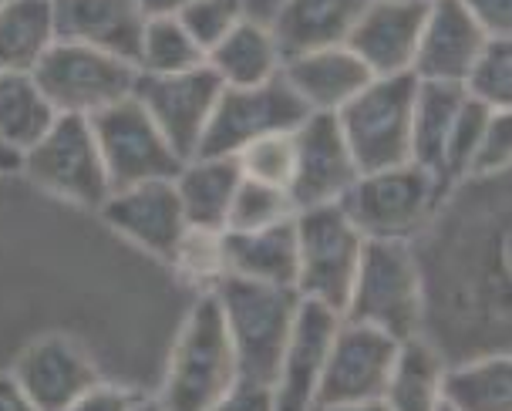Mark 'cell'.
<instances>
[{
  "label": "cell",
  "instance_id": "obj_1",
  "mask_svg": "<svg viewBox=\"0 0 512 411\" xmlns=\"http://www.w3.org/2000/svg\"><path fill=\"white\" fill-rule=\"evenodd\" d=\"M341 321L374 327L395 341L425 331V273L405 240H364Z\"/></svg>",
  "mask_w": 512,
  "mask_h": 411
},
{
  "label": "cell",
  "instance_id": "obj_2",
  "mask_svg": "<svg viewBox=\"0 0 512 411\" xmlns=\"http://www.w3.org/2000/svg\"><path fill=\"white\" fill-rule=\"evenodd\" d=\"M213 294L223 310L226 331H230L240 381L273 388L290 331H294L300 294L290 287L233 277V273L216 280Z\"/></svg>",
  "mask_w": 512,
  "mask_h": 411
},
{
  "label": "cell",
  "instance_id": "obj_3",
  "mask_svg": "<svg viewBox=\"0 0 512 411\" xmlns=\"http://www.w3.org/2000/svg\"><path fill=\"white\" fill-rule=\"evenodd\" d=\"M448 186L432 169L405 162L395 169H378L358 176L341 199L364 240H405L428 230L438 206H445Z\"/></svg>",
  "mask_w": 512,
  "mask_h": 411
},
{
  "label": "cell",
  "instance_id": "obj_4",
  "mask_svg": "<svg viewBox=\"0 0 512 411\" xmlns=\"http://www.w3.org/2000/svg\"><path fill=\"white\" fill-rule=\"evenodd\" d=\"M236 381V351L219 300L209 290L182 324L159 401L166 411H209Z\"/></svg>",
  "mask_w": 512,
  "mask_h": 411
},
{
  "label": "cell",
  "instance_id": "obj_5",
  "mask_svg": "<svg viewBox=\"0 0 512 411\" xmlns=\"http://www.w3.org/2000/svg\"><path fill=\"white\" fill-rule=\"evenodd\" d=\"M415 75L371 78L368 88L337 112V125L351 149L358 172L395 169L411 162V108H415Z\"/></svg>",
  "mask_w": 512,
  "mask_h": 411
},
{
  "label": "cell",
  "instance_id": "obj_6",
  "mask_svg": "<svg viewBox=\"0 0 512 411\" xmlns=\"http://www.w3.org/2000/svg\"><path fill=\"white\" fill-rule=\"evenodd\" d=\"M21 172L44 193L81 209H102L112 196L95 132L81 115H54L48 132L21 152Z\"/></svg>",
  "mask_w": 512,
  "mask_h": 411
},
{
  "label": "cell",
  "instance_id": "obj_7",
  "mask_svg": "<svg viewBox=\"0 0 512 411\" xmlns=\"http://www.w3.org/2000/svg\"><path fill=\"white\" fill-rule=\"evenodd\" d=\"M54 115L91 118L135 91L139 68L132 61L78 41H54L31 71Z\"/></svg>",
  "mask_w": 512,
  "mask_h": 411
},
{
  "label": "cell",
  "instance_id": "obj_8",
  "mask_svg": "<svg viewBox=\"0 0 512 411\" xmlns=\"http://www.w3.org/2000/svg\"><path fill=\"white\" fill-rule=\"evenodd\" d=\"M364 236L341 203L297 213V294L344 314Z\"/></svg>",
  "mask_w": 512,
  "mask_h": 411
},
{
  "label": "cell",
  "instance_id": "obj_9",
  "mask_svg": "<svg viewBox=\"0 0 512 411\" xmlns=\"http://www.w3.org/2000/svg\"><path fill=\"white\" fill-rule=\"evenodd\" d=\"M88 122L91 132H95L98 152H102L112 193L115 189L139 186V182L179 176L182 159L172 152L166 135L159 132V125L152 122V115L145 112L135 95L102 108Z\"/></svg>",
  "mask_w": 512,
  "mask_h": 411
},
{
  "label": "cell",
  "instance_id": "obj_10",
  "mask_svg": "<svg viewBox=\"0 0 512 411\" xmlns=\"http://www.w3.org/2000/svg\"><path fill=\"white\" fill-rule=\"evenodd\" d=\"M307 115L310 108L280 75L253 88H223L196 155H240L267 135H290Z\"/></svg>",
  "mask_w": 512,
  "mask_h": 411
},
{
  "label": "cell",
  "instance_id": "obj_11",
  "mask_svg": "<svg viewBox=\"0 0 512 411\" xmlns=\"http://www.w3.org/2000/svg\"><path fill=\"white\" fill-rule=\"evenodd\" d=\"M219 91H223V81L216 78V71L199 65L192 71H179V75H142L139 71L132 95L152 115L172 152L186 162L199 152Z\"/></svg>",
  "mask_w": 512,
  "mask_h": 411
},
{
  "label": "cell",
  "instance_id": "obj_12",
  "mask_svg": "<svg viewBox=\"0 0 512 411\" xmlns=\"http://www.w3.org/2000/svg\"><path fill=\"white\" fill-rule=\"evenodd\" d=\"M358 176V162L347 149L337 115L310 112L294 129V176L287 186L294 209L304 213V209L341 203Z\"/></svg>",
  "mask_w": 512,
  "mask_h": 411
},
{
  "label": "cell",
  "instance_id": "obj_13",
  "mask_svg": "<svg viewBox=\"0 0 512 411\" xmlns=\"http://www.w3.org/2000/svg\"><path fill=\"white\" fill-rule=\"evenodd\" d=\"M398 344L391 334L374 327L341 321L320 371L314 405H358V401H381L388 374L395 368Z\"/></svg>",
  "mask_w": 512,
  "mask_h": 411
},
{
  "label": "cell",
  "instance_id": "obj_14",
  "mask_svg": "<svg viewBox=\"0 0 512 411\" xmlns=\"http://www.w3.org/2000/svg\"><path fill=\"white\" fill-rule=\"evenodd\" d=\"M98 213H102V219L115 233H122L125 240H132L145 253H152V257L166 263L176 260L179 246L189 233L186 213H182L176 182L172 179H155L128 189H115Z\"/></svg>",
  "mask_w": 512,
  "mask_h": 411
},
{
  "label": "cell",
  "instance_id": "obj_15",
  "mask_svg": "<svg viewBox=\"0 0 512 411\" xmlns=\"http://www.w3.org/2000/svg\"><path fill=\"white\" fill-rule=\"evenodd\" d=\"M11 374L38 411H68L71 401L102 381L85 347L64 334L34 337L17 354Z\"/></svg>",
  "mask_w": 512,
  "mask_h": 411
},
{
  "label": "cell",
  "instance_id": "obj_16",
  "mask_svg": "<svg viewBox=\"0 0 512 411\" xmlns=\"http://www.w3.org/2000/svg\"><path fill=\"white\" fill-rule=\"evenodd\" d=\"M425 14L428 0H368L344 44L374 78L411 75Z\"/></svg>",
  "mask_w": 512,
  "mask_h": 411
},
{
  "label": "cell",
  "instance_id": "obj_17",
  "mask_svg": "<svg viewBox=\"0 0 512 411\" xmlns=\"http://www.w3.org/2000/svg\"><path fill=\"white\" fill-rule=\"evenodd\" d=\"M341 314L331 307L300 297L294 331H290L287 351H283L277 381H273V411H310L317 401L320 371H324L327 351H331L334 331Z\"/></svg>",
  "mask_w": 512,
  "mask_h": 411
},
{
  "label": "cell",
  "instance_id": "obj_18",
  "mask_svg": "<svg viewBox=\"0 0 512 411\" xmlns=\"http://www.w3.org/2000/svg\"><path fill=\"white\" fill-rule=\"evenodd\" d=\"M489 34L465 14L459 0H428L422 38H418L411 75L418 81H452L462 85L472 61L486 48Z\"/></svg>",
  "mask_w": 512,
  "mask_h": 411
},
{
  "label": "cell",
  "instance_id": "obj_19",
  "mask_svg": "<svg viewBox=\"0 0 512 411\" xmlns=\"http://www.w3.org/2000/svg\"><path fill=\"white\" fill-rule=\"evenodd\" d=\"M280 78L294 88V95L310 112L337 115L361 88H368V81L374 75L364 68V61L347 44H331V48L283 58Z\"/></svg>",
  "mask_w": 512,
  "mask_h": 411
},
{
  "label": "cell",
  "instance_id": "obj_20",
  "mask_svg": "<svg viewBox=\"0 0 512 411\" xmlns=\"http://www.w3.org/2000/svg\"><path fill=\"white\" fill-rule=\"evenodd\" d=\"M58 41H78L132 61L139 54L145 14L139 0H51Z\"/></svg>",
  "mask_w": 512,
  "mask_h": 411
},
{
  "label": "cell",
  "instance_id": "obj_21",
  "mask_svg": "<svg viewBox=\"0 0 512 411\" xmlns=\"http://www.w3.org/2000/svg\"><path fill=\"white\" fill-rule=\"evenodd\" d=\"M226 273L297 290V216L253 233H223Z\"/></svg>",
  "mask_w": 512,
  "mask_h": 411
},
{
  "label": "cell",
  "instance_id": "obj_22",
  "mask_svg": "<svg viewBox=\"0 0 512 411\" xmlns=\"http://www.w3.org/2000/svg\"><path fill=\"white\" fill-rule=\"evenodd\" d=\"M368 0H283L270 31L283 58L344 44Z\"/></svg>",
  "mask_w": 512,
  "mask_h": 411
},
{
  "label": "cell",
  "instance_id": "obj_23",
  "mask_svg": "<svg viewBox=\"0 0 512 411\" xmlns=\"http://www.w3.org/2000/svg\"><path fill=\"white\" fill-rule=\"evenodd\" d=\"M240 179L243 172L236 155H196V159L182 162L179 176L172 182H176L189 230L223 233Z\"/></svg>",
  "mask_w": 512,
  "mask_h": 411
},
{
  "label": "cell",
  "instance_id": "obj_24",
  "mask_svg": "<svg viewBox=\"0 0 512 411\" xmlns=\"http://www.w3.org/2000/svg\"><path fill=\"white\" fill-rule=\"evenodd\" d=\"M206 65L216 71L223 88H253L280 75L283 54L270 24L243 17L223 41L206 51Z\"/></svg>",
  "mask_w": 512,
  "mask_h": 411
},
{
  "label": "cell",
  "instance_id": "obj_25",
  "mask_svg": "<svg viewBox=\"0 0 512 411\" xmlns=\"http://www.w3.org/2000/svg\"><path fill=\"white\" fill-rule=\"evenodd\" d=\"M442 354L422 334L398 344L395 368L384 385V408L388 411H438L442 405Z\"/></svg>",
  "mask_w": 512,
  "mask_h": 411
},
{
  "label": "cell",
  "instance_id": "obj_26",
  "mask_svg": "<svg viewBox=\"0 0 512 411\" xmlns=\"http://www.w3.org/2000/svg\"><path fill=\"white\" fill-rule=\"evenodd\" d=\"M442 405L452 411H512V361L506 351L469 358L442 374Z\"/></svg>",
  "mask_w": 512,
  "mask_h": 411
},
{
  "label": "cell",
  "instance_id": "obj_27",
  "mask_svg": "<svg viewBox=\"0 0 512 411\" xmlns=\"http://www.w3.org/2000/svg\"><path fill=\"white\" fill-rule=\"evenodd\" d=\"M54 31L51 0H4L0 4V71H27L41 65Z\"/></svg>",
  "mask_w": 512,
  "mask_h": 411
},
{
  "label": "cell",
  "instance_id": "obj_28",
  "mask_svg": "<svg viewBox=\"0 0 512 411\" xmlns=\"http://www.w3.org/2000/svg\"><path fill=\"white\" fill-rule=\"evenodd\" d=\"M465 105V88L452 81H418L411 108V162L438 176L445 139Z\"/></svg>",
  "mask_w": 512,
  "mask_h": 411
},
{
  "label": "cell",
  "instance_id": "obj_29",
  "mask_svg": "<svg viewBox=\"0 0 512 411\" xmlns=\"http://www.w3.org/2000/svg\"><path fill=\"white\" fill-rule=\"evenodd\" d=\"M54 108L27 71H0V142L24 152L48 132Z\"/></svg>",
  "mask_w": 512,
  "mask_h": 411
},
{
  "label": "cell",
  "instance_id": "obj_30",
  "mask_svg": "<svg viewBox=\"0 0 512 411\" xmlns=\"http://www.w3.org/2000/svg\"><path fill=\"white\" fill-rule=\"evenodd\" d=\"M199 65H206V54L189 38L176 14L145 17L139 54H135V68L142 75H179V71H192Z\"/></svg>",
  "mask_w": 512,
  "mask_h": 411
},
{
  "label": "cell",
  "instance_id": "obj_31",
  "mask_svg": "<svg viewBox=\"0 0 512 411\" xmlns=\"http://www.w3.org/2000/svg\"><path fill=\"white\" fill-rule=\"evenodd\" d=\"M297 216L294 203H290L287 189L270 186L260 179H240L230 203V216H226V230L223 233H253V230H267L273 223Z\"/></svg>",
  "mask_w": 512,
  "mask_h": 411
},
{
  "label": "cell",
  "instance_id": "obj_32",
  "mask_svg": "<svg viewBox=\"0 0 512 411\" xmlns=\"http://www.w3.org/2000/svg\"><path fill=\"white\" fill-rule=\"evenodd\" d=\"M465 95L492 112H509L512 108V41L489 38L479 58L472 61L469 75L462 81Z\"/></svg>",
  "mask_w": 512,
  "mask_h": 411
},
{
  "label": "cell",
  "instance_id": "obj_33",
  "mask_svg": "<svg viewBox=\"0 0 512 411\" xmlns=\"http://www.w3.org/2000/svg\"><path fill=\"white\" fill-rule=\"evenodd\" d=\"M236 162H240V172L246 179H260V182H270V186L287 189L290 176H294V132L267 135V139L246 145V149L236 155Z\"/></svg>",
  "mask_w": 512,
  "mask_h": 411
},
{
  "label": "cell",
  "instance_id": "obj_34",
  "mask_svg": "<svg viewBox=\"0 0 512 411\" xmlns=\"http://www.w3.org/2000/svg\"><path fill=\"white\" fill-rule=\"evenodd\" d=\"M179 24L189 31V38L203 48V54L233 31L236 21H243V0H192L176 14Z\"/></svg>",
  "mask_w": 512,
  "mask_h": 411
},
{
  "label": "cell",
  "instance_id": "obj_35",
  "mask_svg": "<svg viewBox=\"0 0 512 411\" xmlns=\"http://www.w3.org/2000/svg\"><path fill=\"white\" fill-rule=\"evenodd\" d=\"M512 159V115L509 112H492L482 139L475 145L472 162L465 179H502Z\"/></svg>",
  "mask_w": 512,
  "mask_h": 411
},
{
  "label": "cell",
  "instance_id": "obj_36",
  "mask_svg": "<svg viewBox=\"0 0 512 411\" xmlns=\"http://www.w3.org/2000/svg\"><path fill=\"white\" fill-rule=\"evenodd\" d=\"M176 267H182L192 277H206L219 280L226 277V263H223V233H203V230H189L176 253Z\"/></svg>",
  "mask_w": 512,
  "mask_h": 411
},
{
  "label": "cell",
  "instance_id": "obj_37",
  "mask_svg": "<svg viewBox=\"0 0 512 411\" xmlns=\"http://www.w3.org/2000/svg\"><path fill=\"white\" fill-rule=\"evenodd\" d=\"M142 395L122 385H108V381H95L85 395H78L68 405V411H128Z\"/></svg>",
  "mask_w": 512,
  "mask_h": 411
},
{
  "label": "cell",
  "instance_id": "obj_38",
  "mask_svg": "<svg viewBox=\"0 0 512 411\" xmlns=\"http://www.w3.org/2000/svg\"><path fill=\"white\" fill-rule=\"evenodd\" d=\"M489 38H509L512 31V0H459Z\"/></svg>",
  "mask_w": 512,
  "mask_h": 411
},
{
  "label": "cell",
  "instance_id": "obj_39",
  "mask_svg": "<svg viewBox=\"0 0 512 411\" xmlns=\"http://www.w3.org/2000/svg\"><path fill=\"white\" fill-rule=\"evenodd\" d=\"M209 411H273V388L236 381Z\"/></svg>",
  "mask_w": 512,
  "mask_h": 411
},
{
  "label": "cell",
  "instance_id": "obj_40",
  "mask_svg": "<svg viewBox=\"0 0 512 411\" xmlns=\"http://www.w3.org/2000/svg\"><path fill=\"white\" fill-rule=\"evenodd\" d=\"M0 411H38L31 405V398L17 388L11 371H0Z\"/></svg>",
  "mask_w": 512,
  "mask_h": 411
},
{
  "label": "cell",
  "instance_id": "obj_41",
  "mask_svg": "<svg viewBox=\"0 0 512 411\" xmlns=\"http://www.w3.org/2000/svg\"><path fill=\"white\" fill-rule=\"evenodd\" d=\"M283 0H243V14L250 17V21H260V24H270L273 14L280 11Z\"/></svg>",
  "mask_w": 512,
  "mask_h": 411
},
{
  "label": "cell",
  "instance_id": "obj_42",
  "mask_svg": "<svg viewBox=\"0 0 512 411\" xmlns=\"http://www.w3.org/2000/svg\"><path fill=\"white\" fill-rule=\"evenodd\" d=\"M139 4L149 17H162V14H179L192 0H139Z\"/></svg>",
  "mask_w": 512,
  "mask_h": 411
},
{
  "label": "cell",
  "instance_id": "obj_43",
  "mask_svg": "<svg viewBox=\"0 0 512 411\" xmlns=\"http://www.w3.org/2000/svg\"><path fill=\"white\" fill-rule=\"evenodd\" d=\"M14 172H21V152L0 142V176H14Z\"/></svg>",
  "mask_w": 512,
  "mask_h": 411
},
{
  "label": "cell",
  "instance_id": "obj_44",
  "mask_svg": "<svg viewBox=\"0 0 512 411\" xmlns=\"http://www.w3.org/2000/svg\"><path fill=\"white\" fill-rule=\"evenodd\" d=\"M310 411H388L384 401H358V405H314Z\"/></svg>",
  "mask_w": 512,
  "mask_h": 411
},
{
  "label": "cell",
  "instance_id": "obj_45",
  "mask_svg": "<svg viewBox=\"0 0 512 411\" xmlns=\"http://www.w3.org/2000/svg\"><path fill=\"white\" fill-rule=\"evenodd\" d=\"M128 411H166V408H162V401H159V398H149V395H142V398L135 401V405L128 408Z\"/></svg>",
  "mask_w": 512,
  "mask_h": 411
},
{
  "label": "cell",
  "instance_id": "obj_46",
  "mask_svg": "<svg viewBox=\"0 0 512 411\" xmlns=\"http://www.w3.org/2000/svg\"><path fill=\"white\" fill-rule=\"evenodd\" d=\"M438 411H452V408H445V405H438Z\"/></svg>",
  "mask_w": 512,
  "mask_h": 411
},
{
  "label": "cell",
  "instance_id": "obj_47",
  "mask_svg": "<svg viewBox=\"0 0 512 411\" xmlns=\"http://www.w3.org/2000/svg\"><path fill=\"white\" fill-rule=\"evenodd\" d=\"M0 4H4V0H0Z\"/></svg>",
  "mask_w": 512,
  "mask_h": 411
}]
</instances>
